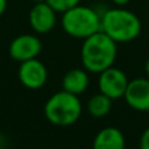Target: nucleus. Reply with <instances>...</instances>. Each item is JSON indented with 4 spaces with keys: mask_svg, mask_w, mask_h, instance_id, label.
Returning <instances> with one entry per match:
<instances>
[{
    "mask_svg": "<svg viewBox=\"0 0 149 149\" xmlns=\"http://www.w3.org/2000/svg\"><path fill=\"white\" fill-rule=\"evenodd\" d=\"M118 55L116 42L102 30L84 39L81 46V63L88 72L101 73L113 67Z\"/></svg>",
    "mask_w": 149,
    "mask_h": 149,
    "instance_id": "1",
    "label": "nucleus"
},
{
    "mask_svg": "<svg viewBox=\"0 0 149 149\" xmlns=\"http://www.w3.org/2000/svg\"><path fill=\"white\" fill-rule=\"evenodd\" d=\"M141 21L136 13L122 7L107 9L101 15V30L116 43L136 39L141 33Z\"/></svg>",
    "mask_w": 149,
    "mask_h": 149,
    "instance_id": "2",
    "label": "nucleus"
},
{
    "mask_svg": "<svg viewBox=\"0 0 149 149\" xmlns=\"http://www.w3.org/2000/svg\"><path fill=\"white\" fill-rule=\"evenodd\" d=\"M82 106L79 95L65 90L52 94L45 105V116L54 126L67 127L76 123L81 116Z\"/></svg>",
    "mask_w": 149,
    "mask_h": 149,
    "instance_id": "3",
    "label": "nucleus"
},
{
    "mask_svg": "<svg viewBox=\"0 0 149 149\" xmlns=\"http://www.w3.org/2000/svg\"><path fill=\"white\" fill-rule=\"evenodd\" d=\"M62 15L63 30L72 38L84 41L101 30V15L92 7L79 4Z\"/></svg>",
    "mask_w": 149,
    "mask_h": 149,
    "instance_id": "4",
    "label": "nucleus"
},
{
    "mask_svg": "<svg viewBox=\"0 0 149 149\" xmlns=\"http://www.w3.org/2000/svg\"><path fill=\"white\" fill-rule=\"evenodd\" d=\"M128 82V77L123 71L115 67H110L100 73L98 89L101 93L106 94L114 101L124 95Z\"/></svg>",
    "mask_w": 149,
    "mask_h": 149,
    "instance_id": "5",
    "label": "nucleus"
},
{
    "mask_svg": "<svg viewBox=\"0 0 149 149\" xmlns=\"http://www.w3.org/2000/svg\"><path fill=\"white\" fill-rule=\"evenodd\" d=\"M42 51V42L33 34L17 36L9 45V55L16 62H25L37 58Z\"/></svg>",
    "mask_w": 149,
    "mask_h": 149,
    "instance_id": "6",
    "label": "nucleus"
},
{
    "mask_svg": "<svg viewBox=\"0 0 149 149\" xmlns=\"http://www.w3.org/2000/svg\"><path fill=\"white\" fill-rule=\"evenodd\" d=\"M47 68L37 58L25 60L18 68V80L28 89H39L47 81Z\"/></svg>",
    "mask_w": 149,
    "mask_h": 149,
    "instance_id": "7",
    "label": "nucleus"
},
{
    "mask_svg": "<svg viewBox=\"0 0 149 149\" xmlns=\"http://www.w3.org/2000/svg\"><path fill=\"white\" fill-rule=\"evenodd\" d=\"M56 10L46 1L36 3L29 12V24L38 34H46L56 25Z\"/></svg>",
    "mask_w": 149,
    "mask_h": 149,
    "instance_id": "8",
    "label": "nucleus"
},
{
    "mask_svg": "<svg viewBox=\"0 0 149 149\" xmlns=\"http://www.w3.org/2000/svg\"><path fill=\"white\" fill-rule=\"evenodd\" d=\"M126 103L136 111H149V77H136L127 85L123 95Z\"/></svg>",
    "mask_w": 149,
    "mask_h": 149,
    "instance_id": "9",
    "label": "nucleus"
},
{
    "mask_svg": "<svg viewBox=\"0 0 149 149\" xmlns=\"http://www.w3.org/2000/svg\"><path fill=\"white\" fill-rule=\"evenodd\" d=\"M93 149H126L123 132L116 127L102 128L93 140Z\"/></svg>",
    "mask_w": 149,
    "mask_h": 149,
    "instance_id": "10",
    "label": "nucleus"
},
{
    "mask_svg": "<svg viewBox=\"0 0 149 149\" xmlns=\"http://www.w3.org/2000/svg\"><path fill=\"white\" fill-rule=\"evenodd\" d=\"M63 90L70 92L72 94L80 95L89 86V76L88 71L82 68H72L64 74L62 80Z\"/></svg>",
    "mask_w": 149,
    "mask_h": 149,
    "instance_id": "11",
    "label": "nucleus"
},
{
    "mask_svg": "<svg viewBox=\"0 0 149 149\" xmlns=\"http://www.w3.org/2000/svg\"><path fill=\"white\" fill-rule=\"evenodd\" d=\"M111 106H113V100L100 92L98 94L93 95L89 100V102H88V111L94 118H103V116H106L110 113Z\"/></svg>",
    "mask_w": 149,
    "mask_h": 149,
    "instance_id": "12",
    "label": "nucleus"
},
{
    "mask_svg": "<svg viewBox=\"0 0 149 149\" xmlns=\"http://www.w3.org/2000/svg\"><path fill=\"white\" fill-rule=\"evenodd\" d=\"M81 0H46L47 4H50L58 13H64L68 9L76 7L80 4Z\"/></svg>",
    "mask_w": 149,
    "mask_h": 149,
    "instance_id": "13",
    "label": "nucleus"
},
{
    "mask_svg": "<svg viewBox=\"0 0 149 149\" xmlns=\"http://www.w3.org/2000/svg\"><path fill=\"white\" fill-rule=\"evenodd\" d=\"M140 149H149V127L141 134L140 137Z\"/></svg>",
    "mask_w": 149,
    "mask_h": 149,
    "instance_id": "14",
    "label": "nucleus"
},
{
    "mask_svg": "<svg viewBox=\"0 0 149 149\" xmlns=\"http://www.w3.org/2000/svg\"><path fill=\"white\" fill-rule=\"evenodd\" d=\"M111 1L115 5H118V7H124V5H127L131 0H111Z\"/></svg>",
    "mask_w": 149,
    "mask_h": 149,
    "instance_id": "15",
    "label": "nucleus"
},
{
    "mask_svg": "<svg viewBox=\"0 0 149 149\" xmlns=\"http://www.w3.org/2000/svg\"><path fill=\"white\" fill-rule=\"evenodd\" d=\"M7 4H8L7 0H0V16H3V13L5 12V9H7Z\"/></svg>",
    "mask_w": 149,
    "mask_h": 149,
    "instance_id": "16",
    "label": "nucleus"
},
{
    "mask_svg": "<svg viewBox=\"0 0 149 149\" xmlns=\"http://www.w3.org/2000/svg\"><path fill=\"white\" fill-rule=\"evenodd\" d=\"M145 73H147V76L149 77V58L147 59V62H145Z\"/></svg>",
    "mask_w": 149,
    "mask_h": 149,
    "instance_id": "17",
    "label": "nucleus"
},
{
    "mask_svg": "<svg viewBox=\"0 0 149 149\" xmlns=\"http://www.w3.org/2000/svg\"><path fill=\"white\" fill-rule=\"evenodd\" d=\"M36 3H41V1H46V0H34Z\"/></svg>",
    "mask_w": 149,
    "mask_h": 149,
    "instance_id": "18",
    "label": "nucleus"
},
{
    "mask_svg": "<svg viewBox=\"0 0 149 149\" xmlns=\"http://www.w3.org/2000/svg\"><path fill=\"white\" fill-rule=\"evenodd\" d=\"M148 4H149V0H148Z\"/></svg>",
    "mask_w": 149,
    "mask_h": 149,
    "instance_id": "19",
    "label": "nucleus"
}]
</instances>
